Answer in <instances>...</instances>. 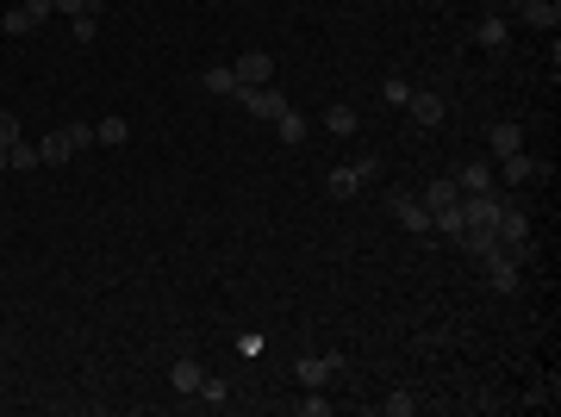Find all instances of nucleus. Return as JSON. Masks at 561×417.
I'll list each match as a JSON object with an SVG mask.
<instances>
[{"instance_id":"obj_2","label":"nucleus","mask_w":561,"mask_h":417,"mask_svg":"<svg viewBox=\"0 0 561 417\" xmlns=\"http://www.w3.org/2000/svg\"><path fill=\"white\" fill-rule=\"evenodd\" d=\"M231 69H237V81H244V88H263V81H275V56H269V50H244Z\"/></svg>"},{"instance_id":"obj_8","label":"nucleus","mask_w":561,"mask_h":417,"mask_svg":"<svg viewBox=\"0 0 561 417\" xmlns=\"http://www.w3.org/2000/svg\"><path fill=\"white\" fill-rule=\"evenodd\" d=\"M200 88H206V94H219V100H237V88H244V81H237V69H225V63H219V69H206V75H200Z\"/></svg>"},{"instance_id":"obj_12","label":"nucleus","mask_w":561,"mask_h":417,"mask_svg":"<svg viewBox=\"0 0 561 417\" xmlns=\"http://www.w3.org/2000/svg\"><path fill=\"white\" fill-rule=\"evenodd\" d=\"M455 187H462V193H493V162H468V168L455 174Z\"/></svg>"},{"instance_id":"obj_7","label":"nucleus","mask_w":561,"mask_h":417,"mask_svg":"<svg viewBox=\"0 0 561 417\" xmlns=\"http://www.w3.org/2000/svg\"><path fill=\"white\" fill-rule=\"evenodd\" d=\"M487 143H493V156H512V149H524V125H518V119H499V125L487 132Z\"/></svg>"},{"instance_id":"obj_6","label":"nucleus","mask_w":561,"mask_h":417,"mask_svg":"<svg viewBox=\"0 0 561 417\" xmlns=\"http://www.w3.org/2000/svg\"><path fill=\"white\" fill-rule=\"evenodd\" d=\"M487 280H493L499 293H518V262H512L505 250H493V256H487Z\"/></svg>"},{"instance_id":"obj_15","label":"nucleus","mask_w":561,"mask_h":417,"mask_svg":"<svg viewBox=\"0 0 561 417\" xmlns=\"http://www.w3.org/2000/svg\"><path fill=\"white\" fill-rule=\"evenodd\" d=\"M474 38H480L487 50H505V44H512V31H505V19H499V13H493V19H480V25H474Z\"/></svg>"},{"instance_id":"obj_1","label":"nucleus","mask_w":561,"mask_h":417,"mask_svg":"<svg viewBox=\"0 0 561 417\" xmlns=\"http://www.w3.org/2000/svg\"><path fill=\"white\" fill-rule=\"evenodd\" d=\"M237 100L250 106V119H269V125L287 113V94H280L275 81H263V88H237Z\"/></svg>"},{"instance_id":"obj_17","label":"nucleus","mask_w":561,"mask_h":417,"mask_svg":"<svg viewBox=\"0 0 561 417\" xmlns=\"http://www.w3.org/2000/svg\"><path fill=\"white\" fill-rule=\"evenodd\" d=\"M125 138H132V125H125L119 113H107V119L94 125V143H113V149H119V143H125Z\"/></svg>"},{"instance_id":"obj_11","label":"nucleus","mask_w":561,"mask_h":417,"mask_svg":"<svg viewBox=\"0 0 561 417\" xmlns=\"http://www.w3.org/2000/svg\"><path fill=\"white\" fill-rule=\"evenodd\" d=\"M499 162H505V181H512V187H524V181H537V174H543V162H531L524 149H512V156H499Z\"/></svg>"},{"instance_id":"obj_25","label":"nucleus","mask_w":561,"mask_h":417,"mask_svg":"<svg viewBox=\"0 0 561 417\" xmlns=\"http://www.w3.org/2000/svg\"><path fill=\"white\" fill-rule=\"evenodd\" d=\"M381 100H387V106H406V100H412V81H400V75H393V81L381 88Z\"/></svg>"},{"instance_id":"obj_26","label":"nucleus","mask_w":561,"mask_h":417,"mask_svg":"<svg viewBox=\"0 0 561 417\" xmlns=\"http://www.w3.org/2000/svg\"><path fill=\"white\" fill-rule=\"evenodd\" d=\"M63 138H69V149H88V143H94V125L75 119V125H63Z\"/></svg>"},{"instance_id":"obj_32","label":"nucleus","mask_w":561,"mask_h":417,"mask_svg":"<svg viewBox=\"0 0 561 417\" xmlns=\"http://www.w3.org/2000/svg\"><path fill=\"white\" fill-rule=\"evenodd\" d=\"M94 6H100V0H56V13H69V19H75V13H94Z\"/></svg>"},{"instance_id":"obj_14","label":"nucleus","mask_w":561,"mask_h":417,"mask_svg":"<svg viewBox=\"0 0 561 417\" xmlns=\"http://www.w3.org/2000/svg\"><path fill=\"white\" fill-rule=\"evenodd\" d=\"M0 31H6V38H31V31H38V19H31L25 6H6V13H0Z\"/></svg>"},{"instance_id":"obj_21","label":"nucleus","mask_w":561,"mask_h":417,"mask_svg":"<svg viewBox=\"0 0 561 417\" xmlns=\"http://www.w3.org/2000/svg\"><path fill=\"white\" fill-rule=\"evenodd\" d=\"M275 132H280V138H287V143H299V138H306V119H299V113L287 106V113H280V119H275Z\"/></svg>"},{"instance_id":"obj_3","label":"nucleus","mask_w":561,"mask_h":417,"mask_svg":"<svg viewBox=\"0 0 561 417\" xmlns=\"http://www.w3.org/2000/svg\"><path fill=\"white\" fill-rule=\"evenodd\" d=\"M406 113H412V125H419V132H436L449 106H443V94H419V88H412V100H406Z\"/></svg>"},{"instance_id":"obj_23","label":"nucleus","mask_w":561,"mask_h":417,"mask_svg":"<svg viewBox=\"0 0 561 417\" xmlns=\"http://www.w3.org/2000/svg\"><path fill=\"white\" fill-rule=\"evenodd\" d=\"M381 412L387 417H412L419 412V399H412V393H393V399H381Z\"/></svg>"},{"instance_id":"obj_10","label":"nucleus","mask_w":561,"mask_h":417,"mask_svg":"<svg viewBox=\"0 0 561 417\" xmlns=\"http://www.w3.org/2000/svg\"><path fill=\"white\" fill-rule=\"evenodd\" d=\"M393 218H400L406 231H430V206H424V200H406V193L393 200Z\"/></svg>"},{"instance_id":"obj_13","label":"nucleus","mask_w":561,"mask_h":417,"mask_svg":"<svg viewBox=\"0 0 561 417\" xmlns=\"http://www.w3.org/2000/svg\"><path fill=\"white\" fill-rule=\"evenodd\" d=\"M356 125H362V113H356V106H343V100H337V106L324 113V132H331V138H350Z\"/></svg>"},{"instance_id":"obj_24","label":"nucleus","mask_w":561,"mask_h":417,"mask_svg":"<svg viewBox=\"0 0 561 417\" xmlns=\"http://www.w3.org/2000/svg\"><path fill=\"white\" fill-rule=\"evenodd\" d=\"M94 31H100V13H75V44H94Z\"/></svg>"},{"instance_id":"obj_29","label":"nucleus","mask_w":561,"mask_h":417,"mask_svg":"<svg viewBox=\"0 0 561 417\" xmlns=\"http://www.w3.org/2000/svg\"><path fill=\"white\" fill-rule=\"evenodd\" d=\"M356 174H362V187H368V181H381V156H362V162H356Z\"/></svg>"},{"instance_id":"obj_30","label":"nucleus","mask_w":561,"mask_h":417,"mask_svg":"<svg viewBox=\"0 0 561 417\" xmlns=\"http://www.w3.org/2000/svg\"><path fill=\"white\" fill-rule=\"evenodd\" d=\"M19 6H25V13H31V19H38V25H44V19H50V13H56V0H19Z\"/></svg>"},{"instance_id":"obj_9","label":"nucleus","mask_w":561,"mask_h":417,"mask_svg":"<svg viewBox=\"0 0 561 417\" xmlns=\"http://www.w3.org/2000/svg\"><path fill=\"white\" fill-rule=\"evenodd\" d=\"M200 380H206V374H200V362H194V355H181V362L168 368V387H175V393H187V399L200 393Z\"/></svg>"},{"instance_id":"obj_19","label":"nucleus","mask_w":561,"mask_h":417,"mask_svg":"<svg viewBox=\"0 0 561 417\" xmlns=\"http://www.w3.org/2000/svg\"><path fill=\"white\" fill-rule=\"evenodd\" d=\"M200 405H206V412H225V405H231V387L206 374V380H200Z\"/></svg>"},{"instance_id":"obj_33","label":"nucleus","mask_w":561,"mask_h":417,"mask_svg":"<svg viewBox=\"0 0 561 417\" xmlns=\"http://www.w3.org/2000/svg\"><path fill=\"white\" fill-rule=\"evenodd\" d=\"M0 168H6V149H0Z\"/></svg>"},{"instance_id":"obj_5","label":"nucleus","mask_w":561,"mask_h":417,"mask_svg":"<svg viewBox=\"0 0 561 417\" xmlns=\"http://www.w3.org/2000/svg\"><path fill=\"white\" fill-rule=\"evenodd\" d=\"M337 368H343V355H299V368H293V374H299V387H324Z\"/></svg>"},{"instance_id":"obj_18","label":"nucleus","mask_w":561,"mask_h":417,"mask_svg":"<svg viewBox=\"0 0 561 417\" xmlns=\"http://www.w3.org/2000/svg\"><path fill=\"white\" fill-rule=\"evenodd\" d=\"M331 193H337V200H356V193H362V174H356V162H350V168H331Z\"/></svg>"},{"instance_id":"obj_28","label":"nucleus","mask_w":561,"mask_h":417,"mask_svg":"<svg viewBox=\"0 0 561 417\" xmlns=\"http://www.w3.org/2000/svg\"><path fill=\"white\" fill-rule=\"evenodd\" d=\"M13 143H19V119H13V113H0V149H13Z\"/></svg>"},{"instance_id":"obj_4","label":"nucleus","mask_w":561,"mask_h":417,"mask_svg":"<svg viewBox=\"0 0 561 417\" xmlns=\"http://www.w3.org/2000/svg\"><path fill=\"white\" fill-rule=\"evenodd\" d=\"M499 206H505L499 193H468V200H462V225H487V231H493Z\"/></svg>"},{"instance_id":"obj_31","label":"nucleus","mask_w":561,"mask_h":417,"mask_svg":"<svg viewBox=\"0 0 561 417\" xmlns=\"http://www.w3.org/2000/svg\"><path fill=\"white\" fill-rule=\"evenodd\" d=\"M299 412H306V417H324V412H331V399H318V387H312V399H299Z\"/></svg>"},{"instance_id":"obj_27","label":"nucleus","mask_w":561,"mask_h":417,"mask_svg":"<svg viewBox=\"0 0 561 417\" xmlns=\"http://www.w3.org/2000/svg\"><path fill=\"white\" fill-rule=\"evenodd\" d=\"M237 355H244V362H256V355H263V336H256V330H244V336H237Z\"/></svg>"},{"instance_id":"obj_20","label":"nucleus","mask_w":561,"mask_h":417,"mask_svg":"<svg viewBox=\"0 0 561 417\" xmlns=\"http://www.w3.org/2000/svg\"><path fill=\"white\" fill-rule=\"evenodd\" d=\"M38 156H44V162H69L75 149H69V138H63V132H50V138L38 143Z\"/></svg>"},{"instance_id":"obj_22","label":"nucleus","mask_w":561,"mask_h":417,"mask_svg":"<svg viewBox=\"0 0 561 417\" xmlns=\"http://www.w3.org/2000/svg\"><path fill=\"white\" fill-rule=\"evenodd\" d=\"M38 162H44V156H38L31 143H13V149H6V168H38Z\"/></svg>"},{"instance_id":"obj_34","label":"nucleus","mask_w":561,"mask_h":417,"mask_svg":"<svg viewBox=\"0 0 561 417\" xmlns=\"http://www.w3.org/2000/svg\"><path fill=\"white\" fill-rule=\"evenodd\" d=\"M512 6H531V0H512Z\"/></svg>"},{"instance_id":"obj_16","label":"nucleus","mask_w":561,"mask_h":417,"mask_svg":"<svg viewBox=\"0 0 561 417\" xmlns=\"http://www.w3.org/2000/svg\"><path fill=\"white\" fill-rule=\"evenodd\" d=\"M524 19H531L537 31H556V25H561V6H556V0H531V6H524Z\"/></svg>"}]
</instances>
